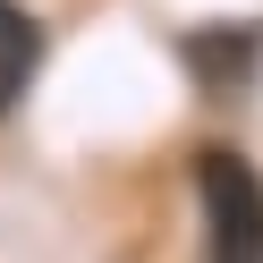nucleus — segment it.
Returning a JSON list of instances; mask_svg holds the SVG:
<instances>
[{"label":"nucleus","mask_w":263,"mask_h":263,"mask_svg":"<svg viewBox=\"0 0 263 263\" xmlns=\"http://www.w3.org/2000/svg\"><path fill=\"white\" fill-rule=\"evenodd\" d=\"M195 195H204L212 263H263V178H255V161L229 153V144L195 153Z\"/></svg>","instance_id":"1"},{"label":"nucleus","mask_w":263,"mask_h":263,"mask_svg":"<svg viewBox=\"0 0 263 263\" xmlns=\"http://www.w3.org/2000/svg\"><path fill=\"white\" fill-rule=\"evenodd\" d=\"M34 68H43V26L26 17L17 0H0V119H9V110L26 102Z\"/></svg>","instance_id":"2"}]
</instances>
